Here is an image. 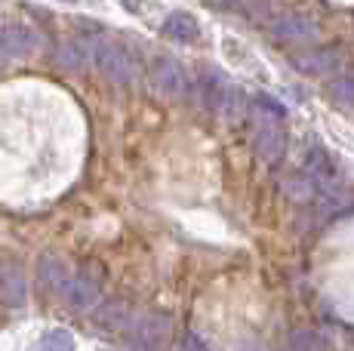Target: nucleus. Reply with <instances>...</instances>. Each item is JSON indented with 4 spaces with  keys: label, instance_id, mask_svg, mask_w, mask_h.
I'll list each match as a JSON object with an SVG mask.
<instances>
[{
    "label": "nucleus",
    "instance_id": "nucleus-8",
    "mask_svg": "<svg viewBox=\"0 0 354 351\" xmlns=\"http://www.w3.org/2000/svg\"><path fill=\"white\" fill-rule=\"evenodd\" d=\"M209 3H216V6H234L237 0H209Z\"/></svg>",
    "mask_w": 354,
    "mask_h": 351
},
{
    "label": "nucleus",
    "instance_id": "nucleus-3",
    "mask_svg": "<svg viewBox=\"0 0 354 351\" xmlns=\"http://www.w3.org/2000/svg\"><path fill=\"white\" fill-rule=\"evenodd\" d=\"M292 68H299L302 74H326L336 68V50H311V53H299L290 59Z\"/></svg>",
    "mask_w": 354,
    "mask_h": 351
},
{
    "label": "nucleus",
    "instance_id": "nucleus-1",
    "mask_svg": "<svg viewBox=\"0 0 354 351\" xmlns=\"http://www.w3.org/2000/svg\"><path fill=\"white\" fill-rule=\"evenodd\" d=\"M253 145L262 164L277 167L287 154V126H283V108L268 96H256V130Z\"/></svg>",
    "mask_w": 354,
    "mask_h": 351
},
{
    "label": "nucleus",
    "instance_id": "nucleus-4",
    "mask_svg": "<svg viewBox=\"0 0 354 351\" xmlns=\"http://www.w3.org/2000/svg\"><path fill=\"white\" fill-rule=\"evenodd\" d=\"M154 84L160 86V93H167V96H179L182 90H185V74L176 62H169V59H160L158 65H154Z\"/></svg>",
    "mask_w": 354,
    "mask_h": 351
},
{
    "label": "nucleus",
    "instance_id": "nucleus-5",
    "mask_svg": "<svg viewBox=\"0 0 354 351\" xmlns=\"http://www.w3.org/2000/svg\"><path fill=\"white\" fill-rule=\"evenodd\" d=\"M163 35L179 40V44H192L201 35V28H197L194 16H188V12H173V16L163 22Z\"/></svg>",
    "mask_w": 354,
    "mask_h": 351
},
{
    "label": "nucleus",
    "instance_id": "nucleus-6",
    "mask_svg": "<svg viewBox=\"0 0 354 351\" xmlns=\"http://www.w3.org/2000/svg\"><path fill=\"white\" fill-rule=\"evenodd\" d=\"M330 99L336 102L339 108H348L354 111V74H342L330 84Z\"/></svg>",
    "mask_w": 354,
    "mask_h": 351
},
{
    "label": "nucleus",
    "instance_id": "nucleus-7",
    "mask_svg": "<svg viewBox=\"0 0 354 351\" xmlns=\"http://www.w3.org/2000/svg\"><path fill=\"white\" fill-rule=\"evenodd\" d=\"M287 345H290V348H324L326 339H321L317 333H308V330H299V333L290 336Z\"/></svg>",
    "mask_w": 354,
    "mask_h": 351
},
{
    "label": "nucleus",
    "instance_id": "nucleus-2",
    "mask_svg": "<svg viewBox=\"0 0 354 351\" xmlns=\"http://www.w3.org/2000/svg\"><path fill=\"white\" fill-rule=\"evenodd\" d=\"M271 35L281 44H292V46H305V44H315L321 28H317L315 19L302 16V12H283L271 22Z\"/></svg>",
    "mask_w": 354,
    "mask_h": 351
}]
</instances>
